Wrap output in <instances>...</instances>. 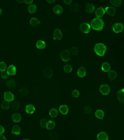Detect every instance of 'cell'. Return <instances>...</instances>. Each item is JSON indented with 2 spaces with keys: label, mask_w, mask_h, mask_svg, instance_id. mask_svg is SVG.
Listing matches in <instances>:
<instances>
[{
  "label": "cell",
  "mask_w": 124,
  "mask_h": 140,
  "mask_svg": "<svg viewBox=\"0 0 124 140\" xmlns=\"http://www.w3.org/2000/svg\"><path fill=\"white\" fill-rule=\"evenodd\" d=\"M90 27H92L94 31H101L103 30L104 27V22L102 19L101 18H95L93 19L91 21Z\"/></svg>",
  "instance_id": "6da1fadb"
},
{
  "label": "cell",
  "mask_w": 124,
  "mask_h": 140,
  "mask_svg": "<svg viewBox=\"0 0 124 140\" xmlns=\"http://www.w3.org/2000/svg\"><path fill=\"white\" fill-rule=\"evenodd\" d=\"M107 50V48L106 45L101 43H96L94 45V52L96 53V55L99 56H104V55L105 54Z\"/></svg>",
  "instance_id": "7a4b0ae2"
},
{
  "label": "cell",
  "mask_w": 124,
  "mask_h": 140,
  "mask_svg": "<svg viewBox=\"0 0 124 140\" xmlns=\"http://www.w3.org/2000/svg\"><path fill=\"white\" fill-rule=\"evenodd\" d=\"M99 91H100V93L102 94V95H104V96L108 95H109V94L110 93L111 88L108 85V84H101L99 88Z\"/></svg>",
  "instance_id": "3957f363"
},
{
  "label": "cell",
  "mask_w": 124,
  "mask_h": 140,
  "mask_svg": "<svg viewBox=\"0 0 124 140\" xmlns=\"http://www.w3.org/2000/svg\"><path fill=\"white\" fill-rule=\"evenodd\" d=\"M24 112L27 115H32L35 113V107L32 103L27 104L24 107Z\"/></svg>",
  "instance_id": "277c9868"
},
{
  "label": "cell",
  "mask_w": 124,
  "mask_h": 140,
  "mask_svg": "<svg viewBox=\"0 0 124 140\" xmlns=\"http://www.w3.org/2000/svg\"><path fill=\"white\" fill-rule=\"evenodd\" d=\"M52 38L54 40H61L63 38V33L61 31V29L59 28L55 29L53 34H52Z\"/></svg>",
  "instance_id": "5b68a950"
},
{
  "label": "cell",
  "mask_w": 124,
  "mask_h": 140,
  "mask_svg": "<svg viewBox=\"0 0 124 140\" xmlns=\"http://www.w3.org/2000/svg\"><path fill=\"white\" fill-rule=\"evenodd\" d=\"M60 58L64 63L68 62L70 59V52L68 50H64L60 53Z\"/></svg>",
  "instance_id": "8992f818"
},
{
  "label": "cell",
  "mask_w": 124,
  "mask_h": 140,
  "mask_svg": "<svg viewBox=\"0 0 124 140\" xmlns=\"http://www.w3.org/2000/svg\"><path fill=\"white\" fill-rule=\"evenodd\" d=\"M4 100L8 102H13L15 99V96L13 93L11 91H6L4 94Z\"/></svg>",
  "instance_id": "52a82bcc"
},
{
  "label": "cell",
  "mask_w": 124,
  "mask_h": 140,
  "mask_svg": "<svg viewBox=\"0 0 124 140\" xmlns=\"http://www.w3.org/2000/svg\"><path fill=\"white\" fill-rule=\"evenodd\" d=\"M36 47L39 50H44L47 48V42L43 38L38 39L36 41Z\"/></svg>",
  "instance_id": "ba28073f"
},
{
  "label": "cell",
  "mask_w": 124,
  "mask_h": 140,
  "mask_svg": "<svg viewBox=\"0 0 124 140\" xmlns=\"http://www.w3.org/2000/svg\"><path fill=\"white\" fill-rule=\"evenodd\" d=\"M80 29L83 33H89L91 31L90 25L86 22H84V23L81 24L80 26Z\"/></svg>",
  "instance_id": "9c48e42d"
},
{
  "label": "cell",
  "mask_w": 124,
  "mask_h": 140,
  "mask_svg": "<svg viewBox=\"0 0 124 140\" xmlns=\"http://www.w3.org/2000/svg\"><path fill=\"white\" fill-rule=\"evenodd\" d=\"M112 29L116 33H120L123 30V25L121 23H117L112 25Z\"/></svg>",
  "instance_id": "30bf717a"
},
{
  "label": "cell",
  "mask_w": 124,
  "mask_h": 140,
  "mask_svg": "<svg viewBox=\"0 0 124 140\" xmlns=\"http://www.w3.org/2000/svg\"><path fill=\"white\" fill-rule=\"evenodd\" d=\"M17 73V68L14 65L9 66L6 70V74L9 76H14Z\"/></svg>",
  "instance_id": "8fae6325"
},
{
  "label": "cell",
  "mask_w": 124,
  "mask_h": 140,
  "mask_svg": "<svg viewBox=\"0 0 124 140\" xmlns=\"http://www.w3.org/2000/svg\"><path fill=\"white\" fill-rule=\"evenodd\" d=\"M97 140H109V136L105 131H101L97 135Z\"/></svg>",
  "instance_id": "7c38bea8"
},
{
  "label": "cell",
  "mask_w": 124,
  "mask_h": 140,
  "mask_svg": "<svg viewBox=\"0 0 124 140\" xmlns=\"http://www.w3.org/2000/svg\"><path fill=\"white\" fill-rule=\"evenodd\" d=\"M11 133H12V134H13L14 136L19 135L21 133V127L18 125H15L14 126H13L12 128Z\"/></svg>",
  "instance_id": "4fadbf2b"
},
{
  "label": "cell",
  "mask_w": 124,
  "mask_h": 140,
  "mask_svg": "<svg viewBox=\"0 0 124 140\" xmlns=\"http://www.w3.org/2000/svg\"><path fill=\"white\" fill-rule=\"evenodd\" d=\"M12 121L13 122L16 123H18L21 121L22 117L19 113H14L12 115Z\"/></svg>",
  "instance_id": "5bb4252c"
},
{
  "label": "cell",
  "mask_w": 124,
  "mask_h": 140,
  "mask_svg": "<svg viewBox=\"0 0 124 140\" xmlns=\"http://www.w3.org/2000/svg\"><path fill=\"white\" fill-rule=\"evenodd\" d=\"M105 13L108 15L110 17H113L115 15L116 10L115 8L112 7V6H107L105 9Z\"/></svg>",
  "instance_id": "9a60e30c"
},
{
  "label": "cell",
  "mask_w": 124,
  "mask_h": 140,
  "mask_svg": "<svg viewBox=\"0 0 124 140\" xmlns=\"http://www.w3.org/2000/svg\"><path fill=\"white\" fill-rule=\"evenodd\" d=\"M123 91H124V89L123 88H122L121 89L119 90L118 91V92H117V98H118L120 103L121 104H123L124 103Z\"/></svg>",
  "instance_id": "2e32d148"
},
{
  "label": "cell",
  "mask_w": 124,
  "mask_h": 140,
  "mask_svg": "<svg viewBox=\"0 0 124 140\" xmlns=\"http://www.w3.org/2000/svg\"><path fill=\"white\" fill-rule=\"evenodd\" d=\"M105 14V9L103 7H100L98 8L95 12V15L96 16V18H101L103 17L104 15Z\"/></svg>",
  "instance_id": "e0dca14e"
},
{
  "label": "cell",
  "mask_w": 124,
  "mask_h": 140,
  "mask_svg": "<svg viewBox=\"0 0 124 140\" xmlns=\"http://www.w3.org/2000/svg\"><path fill=\"white\" fill-rule=\"evenodd\" d=\"M86 71L85 68L84 67H81L78 68L77 71V76L78 78H82L86 76Z\"/></svg>",
  "instance_id": "ac0fdd59"
},
{
  "label": "cell",
  "mask_w": 124,
  "mask_h": 140,
  "mask_svg": "<svg viewBox=\"0 0 124 140\" xmlns=\"http://www.w3.org/2000/svg\"><path fill=\"white\" fill-rule=\"evenodd\" d=\"M60 113L63 115H66L69 112V107L66 105H62L59 107Z\"/></svg>",
  "instance_id": "d6986e66"
},
{
  "label": "cell",
  "mask_w": 124,
  "mask_h": 140,
  "mask_svg": "<svg viewBox=\"0 0 124 140\" xmlns=\"http://www.w3.org/2000/svg\"><path fill=\"white\" fill-rule=\"evenodd\" d=\"M28 11L29 13L31 14H34L36 13L38 11V6L35 4H31L28 6Z\"/></svg>",
  "instance_id": "ffe728a7"
},
{
  "label": "cell",
  "mask_w": 124,
  "mask_h": 140,
  "mask_svg": "<svg viewBox=\"0 0 124 140\" xmlns=\"http://www.w3.org/2000/svg\"><path fill=\"white\" fill-rule=\"evenodd\" d=\"M43 74L45 77H47V78H50L53 76V70L50 69V68H45L43 70Z\"/></svg>",
  "instance_id": "44dd1931"
},
{
  "label": "cell",
  "mask_w": 124,
  "mask_h": 140,
  "mask_svg": "<svg viewBox=\"0 0 124 140\" xmlns=\"http://www.w3.org/2000/svg\"><path fill=\"white\" fill-rule=\"evenodd\" d=\"M111 68V66L109 63L104 62L101 65V70L104 73H109Z\"/></svg>",
  "instance_id": "7402d4cb"
},
{
  "label": "cell",
  "mask_w": 124,
  "mask_h": 140,
  "mask_svg": "<svg viewBox=\"0 0 124 140\" xmlns=\"http://www.w3.org/2000/svg\"><path fill=\"white\" fill-rule=\"evenodd\" d=\"M30 25L32 27H38L40 25V21L36 18H32L30 20Z\"/></svg>",
  "instance_id": "603a6c76"
},
{
  "label": "cell",
  "mask_w": 124,
  "mask_h": 140,
  "mask_svg": "<svg viewBox=\"0 0 124 140\" xmlns=\"http://www.w3.org/2000/svg\"><path fill=\"white\" fill-rule=\"evenodd\" d=\"M53 12L55 15H60L63 13V8L61 5H55L53 8Z\"/></svg>",
  "instance_id": "cb8c5ba5"
},
{
  "label": "cell",
  "mask_w": 124,
  "mask_h": 140,
  "mask_svg": "<svg viewBox=\"0 0 124 140\" xmlns=\"http://www.w3.org/2000/svg\"><path fill=\"white\" fill-rule=\"evenodd\" d=\"M95 116L97 118L100 119H102L105 116V113L102 110L98 109L95 112Z\"/></svg>",
  "instance_id": "d4e9b609"
},
{
  "label": "cell",
  "mask_w": 124,
  "mask_h": 140,
  "mask_svg": "<svg viewBox=\"0 0 124 140\" xmlns=\"http://www.w3.org/2000/svg\"><path fill=\"white\" fill-rule=\"evenodd\" d=\"M55 126V123L53 121H52V120H49V121H47L46 128L48 131H52V130L54 129Z\"/></svg>",
  "instance_id": "484cf974"
},
{
  "label": "cell",
  "mask_w": 124,
  "mask_h": 140,
  "mask_svg": "<svg viewBox=\"0 0 124 140\" xmlns=\"http://www.w3.org/2000/svg\"><path fill=\"white\" fill-rule=\"evenodd\" d=\"M95 10V6L92 4H87L86 6L85 11L87 13H92Z\"/></svg>",
  "instance_id": "4316f807"
},
{
  "label": "cell",
  "mask_w": 124,
  "mask_h": 140,
  "mask_svg": "<svg viewBox=\"0 0 124 140\" xmlns=\"http://www.w3.org/2000/svg\"><path fill=\"white\" fill-rule=\"evenodd\" d=\"M6 86L9 88H14L17 86V82H16L14 80H9L8 81H6Z\"/></svg>",
  "instance_id": "83f0119b"
},
{
  "label": "cell",
  "mask_w": 124,
  "mask_h": 140,
  "mask_svg": "<svg viewBox=\"0 0 124 140\" xmlns=\"http://www.w3.org/2000/svg\"><path fill=\"white\" fill-rule=\"evenodd\" d=\"M117 76V73L115 70L110 71L108 73V78H109V79L111 81L116 79Z\"/></svg>",
  "instance_id": "f1b7e54d"
},
{
  "label": "cell",
  "mask_w": 124,
  "mask_h": 140,
  "mask_svg": "<svg viewBox=\"0 0 124 140\" xmlns=\"http://www.w3.org/2000/svg\"><path fill=\"white\" fill-rule=\"evenodd\" d=\"M58 115V112L55 108H52L49 111V115L51 118H55Z\"/></svg>",
  "instance_id": "f546056e"
},
{
  "label": "cell",
  "mask_w": 124,
  "mask_h": 140,
  "mask_svg": "<svg viewBox=\"0 0 124 140\" xmlns=\"http://www.w3.org/2000/svg\"><path fill=\"white\" fill-rule=\"evenodd\" d=\"M110 2L115 7H119L122 4V1L121 0H110Z\"/></svg>",
  "instance_id": "4dcf8cb0"
},
{
  "label": "cell",
  "mask_w": 124,
  "mask_h": 140,
  "mask_svg": "<svg viewBox=\"0 0 124 140\" xmlns=\"http://www.w3.org/2000/svg\"><path fill=\"white\" fill-rule=\"evenodd\" d=\"M19 107H20V103L17 101L13 102L11 105V108L14 111L18 110L19 108Z\"/></svg>",
  "instance_id": "1f68e13d"
},
{
  "label": "cell",
  "mask_w": 124,
  "mask_h": 140,
  "mask_svg": "<svg viewBox=\"0 0 124 140\" xmlns=\"http://www.w3.org/2000/svg\"><path fill=\"white\" fill-rule=\"evenodd\" d=\"M1 108L4 110H8L10 109V105L9 102L5 101V100H4V101L2 102L1 104Z\"/></svg>",
  "instance_id": "d6a6232c"
},
{
  "label": "cell",
  "mask_w": 124,
  "mask_h": 140,
  "mask_svg": "<svg viewBox=\"0 0 124 140\" xmlns=\"http://www.w3.org/2000/svg\"><path fill=\"white\" fill-rule=\"evenodd\" d=\"M73 70V67L72 66H71V65L69 64H67V65H65L64 66V70L65 73H71V71H72Z\"/></svg>",
  "instance_id": "836d02e7"
},
{
  "label": "cell",
  "mask_w": 124,
  "mask_h": 140,
  "mask_svg": "<svg viewBox=\"0 0 124 140\" xmlns=\"http://www.w3.org/2000/svg\"><path fill=\"white\" fill-rule=\"evenodd\" d=\"M7 68V65L4 61H0V71L4 73Z\"/></svg>",
  "instance_id": "e575fe53"
},
{
  "label": "cell",
  "mask_w": 124,
  "mask_h": 140,
  "mask_svg": "<svg viewBox=\"0 0 124 140\" xmlns=\"http://www.w3.org/2000/svg\"><path fill=\"white\" fill-rule=\"evenodd\" d=\"M47 120L45 118H42L40 121V126L42 128H46Z\"/></svg>",
  "instance_id": "d590c367"
},
{
  "label": "cell",
  "mask_w": 124,
  "mask_h": 140,
  "mask_svg": "<svg viewBox=\"0 0 124 140\" xmlns=\"http://www.w3.org/2000/svg\"><path fill=\"white\" fill-rule=\"evenodd\" d=\"M71 95H72V96L74 98H77L80 96V93L78 90L75 89L73 91L72 93H71Z\"/></svg>",
  "instance_id": "8d00e7d4"
},
{
  "label": "cell",
  "mask_w": 124,
  "mask_h": 140,
  "mask_svg": "<svg viewBox=\"0 0 124 140\" xmlns=\"http://www.w3.org/2000/svg\"><path fill=\"white\" fill-rule=\"evenodd\" d=\"M71 54L73 55V56H76L78 53V50L76 47H71L70 50Z\"/></svg>",
  "instance_id": "74e56055"
},
{
  "label": "cell",
  "mask_w": 124,
  "mask_h": 140,
  "mask_svg": "<svg viewBox=\"0 0 124 140\" xmlns=\"http://www.w3.org/2000/svg\"><path fill=\"white\" fill-rule=\"evenodd\" d=\"M20 93L22 96H25L28 93V90L25 88H22V89L20 90Z\"/></svg>",
  "instance_id": "f35d334b"
},
{
  "label": "cell",
  "mask_w": 124,
  "mask_h": 140,
  "mask_svg": "<svg viewBox=\"0 0 124 140\" xmlns=\"http://www.w3.org/2000/svg\"><path fill=\"white\" fill-rule=\"evenodd\" d=\"M57 137H58V136L56 133H51V134H50L49 135V138L51 139H55Z\"/></svg>",
  "instance_id": "ab89813d"
},
{
  "label": "cell",
  "mask_w": 124,
  "mask_h": 140,
  "mask_svg": "<svg viewBox=\"0 0 124 140\" xmlns=\"http://www.w3.org/2000/svg\"><path fill=\"white\" fill-rule=\"evenodd\" d=\"M21 2L25 3L26 4H28V5H31L33 4V2L34 1H33V0H24V1H21Z\"/></svg>",
  "instance_id": "60d3db41"
},
{
  "label": "cell",
  "mask_w": 124,
  "mask_h": 140,
  "mask_svg": "<svg viewBox=\"0 0 124 140\" xmlns=\"http://www.w3.org/2000/svg\"><path fill=\"white\" fill-rule=\"evenodd\" d=\"M5 132V129L4 128V127L0 125V135H3V134Z\"/></svg>",
  "instance_id": "b9f144b4"
},
{
  "label": "cell",
  "mask_w": 124,
  "mask_h": 140,
  "mask_svg": "<svg viewBox=\"0 0 124 140\" xmlns=\"http://www.w3.org/2000/svg\"><path fill=\"white\" fill-rule=\"evenodd\" d=\"M1 77L3 79H8V76L6 73H2V74H1Z\"/></svg>",
  "instance_id": "7bdbcfd3"
},
{
  "label": "cell",
  "mask_w": 124,
  "mask_h": 140,
  "mask_svg": "<svg viewBox=\"0 0 124 140\" xmlns=\"http://www.w3.org/2000/svg\"><path fill=\"white\" fill-rule=\"evenodd\" d=\"M64 3L65 4H71L72 3V1L71 0H64Z\"/></svg>",
  "instance_id": "ee69618b"
},
{
  "label": "cell",
  "mask_w": 124,
  "mask_h": 140,
  "mask_svg": "<svg viewBox=\"0 0 124 140\" xmlns=\"http://www.w3.org/2000/svg\"><path fill=\"white\" fill-rule=\"evenodd\" d=\"M47 2L49 3V4H54V3H55V0H48Z\"/></svg>",
  "instance_id": "f6af8a7d"
},
{
  "label": "cell",
  "mask_w": 124,
  "mask_h": 140,
  "mask_svg": "<svg viewBox=\"0 0 124 140\" xmlns=\"http://www.w3.org/2000/svg\"><path fill=\"white\" fill-rule=\"evenodd\" d=\"M0 140H7L5 137L3 135H0Z\"/></svg>",
  "instance_id": "bcb514c9"
},
{
  "label": "cell",
  "mask_w": 124,
  "mask_h": 140,
  "mask_svg": "<svg viewBox=\"0 0 124 140\" xmlns=\"http://www.w3.org/2000/svg\"><path fill=\"white\" fill-rule=\"evenodd\" d=\"M2 14V9L0 8V16Z\"/></svg>",
  "instance_id": "7dc6e473"
},
{
  "label": "cell",
  "mask_w": 124,
  "mask_h": 140,
  "mask_svg": "<svg viewBox=\"0 0 124 140\" xmlns=\"http://www.w3.org/2000/svg\"><path fill=\"white\" fill-rule=\"evenodd\" d=\"M22 140H30V139H29V138H25L22 139Z\"/></svg>",
  "instance_id": "c3c4849f"
},
{
  "label": "cell",
  "mask_w": 124,
  "mask_h": 140,
  "mask_svg": "<svg viewBox=\"0 0 124 140\" xmlns=\"http://www.w3.org/2000/svg\"><path fill=\"white\" fill-rule=\"evenodd\" d=\"M0 113H1V110H0Z\"/></svg>",
  "instance_id": "681fc988"
}]
</instances>
